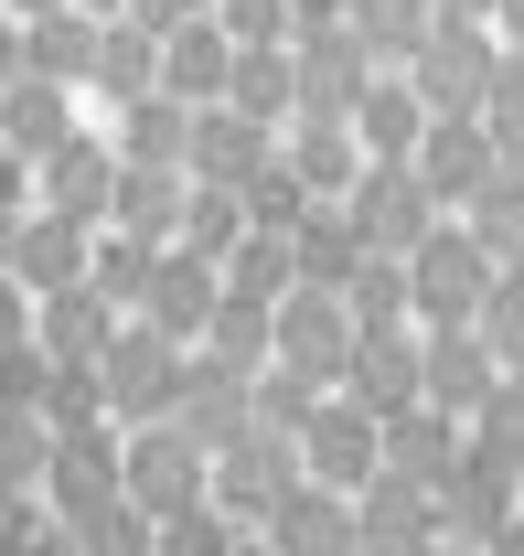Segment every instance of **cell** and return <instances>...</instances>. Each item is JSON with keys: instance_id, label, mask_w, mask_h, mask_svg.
Segmentation results:
<instances>
[{"instance_id": "11a10c76", "label": "cell", "mask_w": 524, "mask_h": 556, "mask_svg": "<svg viewBox=\"0 0 524 556\" xmlns=\"http://www.w3.org/2000/svg\"><path fill=\"white\" fill-rule=\"evenodd\" d=\"M332 22H353V0H289V43L300 33H332Z\"/></svg>"}, {"instance_id": "b9f144b4", "label": "cell", "mask_w": 524, "mask_h": 556, "mask_svg": "<svg viewBox=\"0 0 524 556\" xmlns=\"http://www.w3.org/2000/svg\"><path fill=\"white\" fill-rule=\"evenodd\" d=\"M482 139H492V161L524 172V54L492 65V97H482Z\"/></svg>"}, {"instance_id": "db71d44e", "label": "cell", "mask_w": 524, "mask_h": 556, "mask_svg": "<svg viewBox=\"0 0 524 556\" xmlns=\"http://www.w3.org/2000/svg\"><path fill=\"white\" fill-rule=\"evenodd\" d=\"M0 214H33V161L22 150H0Z\"/></svg>"}, {"instance_id": "03108f58", "label": "cell", "mask_w": 524, "mask_h": 556, "mask_svg": "<svg viewBox=\"0 0 524 556\" xmlns=\"http://www.w3.org/2000/svg\"><path fill=\"white\" fill-rule=\"evenodd\" d=\"M247 556H258V546H247Z\"/></svg>"}, {"instance_id": "ac0fdd59", "label": "cell", "mask_w": 524, "mask_h": 556, "mask_svg": "<svg viewBox=\"0 0 524 556\" xmlns=\"http://www.w3.org/2000/svg\"><path fill=\"white\" fill-rule=\"evenodd\" d=\"M439 546V503L428 492H407V482H375L353 492V556H428Z\"/></svg>"}, {"instance_id": "91938a15", "label": "cell", "mask_w": 524, "mask_h": 556, "mask_svg": "<svg viewBox=\"0 0 524 556\" xmlns=\"http://www.w3.org/2000/svg\"><path fill=\"white\" fill-rule=\"evenodd\" d=\"M22 556H86V546H75L65 525H43V535H33V546H22Z\"/></svg>"}, {"instance_id": "6da1fadb", "label": "cell", "mask_w": 524, "mask_h": 556, "mask_svg": "<svg viewBox=\"0 0 524 556\" xmlns=\"http://www.w3.org/2000/svg\"><path fill=\"white\" fill-rule=\"evenodd\" d=\"M492 278H503V268H492L460 225H428L417 257H407V311H417V332H471L482 300H492Z\"/></svg>"}, {"instance_id": "3957f363", "label": "cell", "mask_w": 524, "mask_h": 556, "mask_svg": "<svg viewBox=\"0 0 524 556\" xmlns=\"http://www.w3.org/2000/svg\"><path fill=\"white\" fill-rule=\"evenodd\" d=\"M492 65H503V43H492V22H428V43H417V108L428 118H482V97H492Z\"/></svg>"}, {"instance_id": "816d5d0a", "label": "cell", "mask_w": 524, "mask_h": 556, "mask_svg": "<svg viewBox=\"0 0 524 556\" xmlns=\"http://www.w3.org/2000/svg\"><path fill=\"white\" fill-rule=\"evenodd\" d=\"M43 525H54V514H43V492H0V556H22Z\"/></svg>"}, {"instance_id": "9f6ffc18", "label": "cell", "mask_w": 524, "mask_h": 556, "mask_svg": "<svg viewBox=\"0 0 524 556\" xmlns=\"http://www.w3.org/2000/svg\"><path fill=\"white\" fill-rule=\"evenodd\" d=\"M492 43H503V54H524V0H492Z\"/></svg>"}, {"instance_id": "ee69618b", "label": "cell", "mask_w": 524, "mask_h": 556, "mask_svg": "<svg viewBox=\"0 0 524 556\" xmlns=\"http://www.w3.org/2000/svg\"><path fill=\"white\" fill-rule=\"evenodd\" d=\"M54 471V428L43 417H0V492H43Z\"/></svg>"}, {"instance_id": "7bdbcfd3", "label": "cell", "mask_w": 524, "mask_h": 556, "mask_svg": "<svg viewBox=\"0 0 524 556\" xmlns=\"http://www.w3.org/2000/svg\"><path fill=\"white\" fill-rule=\"evenodd\" d=\"M236 204H247V236H278V247H289V236H300V214H311V193H300V182H289V161H278V172H258Z\"/></svg>"}, {"instance_id": "277c9868", "label": "cell", "mask_w": 524, "mask_h": 556, "mask_svg": "<svg viewBox=\"0 0 524 556\" xmlns=\"http://www.w3.org/2000/svg\"><path fill=\"white\" fill-rule=\"evenodd\" d=\"M300 482H311V471H300V439H278V428H247V439L214 460V514H225L236 535H258V525H267V514H278Z\"/></svg>"}, {"instance_id": "603a6c76", "label": "cell", "mask_w": 524, "mask_h": 556, "mask_svg": "<svg viewBox=\"0 0 524 556\" xmlns=\"http://www.w3.org/2000/svg\"><path fill=\"white\" fill-rule=\"evenodd\" d=\"M278 161H289V182H300L311 204H342V193L364 182V150H353V129H342V118H289Z\"/></svg>"}, {"instance_id": "30bf717a", "label": "cell", "mask_w": 524, "mask_h": 556, "mask_svg": "<svg viewBox=\"0 0 524 556\" xmlns=\"http://www.w3.org/2000/svg\"><path fill=\"white\" fill-rule=\"evenodd\" d=\"M492 386H503V364H492V343L482 332H417V407H439V417H471L492 407Z\"/></svg>"}, {"instance_id": "83f0119b", "label": "cell", "mask_w": 524, "mask_h": 556, "mask_svg": "<svg viewBox=\"0 0 524 556\" xmlns=\"http://www.w3.org/2000/svg\"><path fill=\"white\" fill-rule=\"evenodd\" d=\"M225 65H236V43L214 33V11L183 22L172 43H161V97H183V108H225Z\"/></svg>"}, {"instance_id": "7c38bea8", "label": "cell", "mask_w": 524, "mask_h": 556, "mask_svg": "<svg viewBox=\"0 0 524 556\" xmlns=\"http://www.w3.org/2000/svg\"><path fill=\"white\" fill-rule=\"evenodd\" d=\"M258 172H278V129L236 118V108H194V161H183V182H203V193H247Z\"/></svg>"}, {"instance_id": "9c48e42d", "label": "cell", "mask_w": 524, "mask_h": 556, "mask_svg": "<svg viewBox=\"0 0 524 556\" xmlns=\"http://www.w3.org/2000/svg\"><path fill=\"white\" fill-rule=\"evenodd\" d=\"M300 471H311L322 492H342V503H353V492L386 471V428H375L364 407H342V396H322V417L300 428Z\"/></svg>"}, {"instance_id": "5b68a950", "label": "cell", "mask_w": 524, "mask_h": 556, "mask_svg": "<svg viewBox=\"0 0 524 556\" xmlns=\"http://www.w3.org/2000/svg\"><path fill=\"white\" fill-rule=\"evenodd\" d=\"M183 364H194L183 343H161L150 321H129V332L108 343V364H97L108 417H118V428H161V417H172V396H183Z\"/></svg>"}, {"instance_id": "f5cc1de1", "label": "cell", "mask_w": 524, "mask_h": 556, "mask_svg": "<svg viewBox=\"0 0 524 556\" xmlns=\"http://www.w3.org/2000/svg\"><path fill=\"white\" fill-rule=\"evenodd\" d=\"M33 343V300H22V278H0V353Z\"/></svg>"}, {"instance_id": "681fc988", "label": "cell", "mask_w": 524, "mask_h": 556, "mask_svg": "<svg viewBox=\"0 0 524 556\" xmlns=\"http://www.w3.org/2000/svg\"><path fill=\"white\" fill-rule=\"evenodd\" d=\"M161 556H247V535L203 503V514H183V525H161Z\"/></svg>"}, {"instance_id": "ba28073f", "label": "cell", "mask_w": 524, "mask_h": 556, "mask_svg": "<svg viewBox=\"0 0 524 556\" xmlns=\"http://www.w3.org/2000/svg\"><path fill=\"white\" fill-rule=\"evenodd\" d=\"M342 214H353L364 257H417V236H428V225H450V214L428 204V182H417V172H375V161H364V182L342 193Z\"/></svg>"}, {"instance_id": "f907efd6", "label": "cell", "mask_w": 524, "mask_h": 556, "mask_svg": "<svg viewBox=\"0 0 524 556\" xmlns=\"http://www.w3.org/2000/svg\"><path fill=\"white\" fill-rule=\"evenodd\" d=\"M203 11H214V0H129L118 22H129V33H150V43H172L183 22H203Z\"/></svg>"}, {"instance_id": "d590c367", "label": "cell", "mask_w": 524, "mask_h": 556, "mask_svg": "<svg viewBox=\"0 0 524 556\" xmlns=\"http://www.w3.org/2000/svg\"><path fill=\"white\" fill-rule=\"evenodd\" d=\"M150 268H161V247H139V236H118V225L86 247V289H97L118 321H139V300H150Z\"/></svg>"}, {"instance_id": "f6af8a7d", "label": "cell", "mask_w": 524, "mask_h": 556, "mask_svg": "<svg viewBox=\"0 0 524 556\" xmlns=\"http://www.w3.org/2000/svg\"><path fill=\"white\" fill-rule=\"evenodd\" d=\"M471 332L492 343V364H503V375H524V268L492 278V300H482V321H471Z\"/></svg>"}, {"instance_id": "680465c9", "label": "cell", "mask_w": 524, "mask_h": 556, "mask_svg": "<svg viewBox=\"0 0 524 556\" xmlns=\"http://www.w3.org/2000/svg\"><path fill=\"white\" fill-rule=\"evenodd\" d=\"M428 22H492V0H428Z\"/></svg>"}, {"instance_id": "60d3db41", "label": "cell", "mask_w": 524, "mask_h": 556, "mask_svg": "<svg viewBox=\"0 0 524 556\" xmlns=\"http://www.w3.org/2000/svg\"><path fill=\"white\" fill-rule=\"evenodd\" d=\"M65 535H75L86 556H161V525L139 514L129 492H118V503H97V514H86V525H65Z\"/></svg>"}, {"instance_id": "8d00e7d4", "label": "cell", "mask_w": 524, "mask_h": 556, "mask_svg": "<svg viewBox=\"0 0 524 556\" xmlns=\"http://www.w3.org/2000/svg\"><path fill=\"white\" fill-rule=\"evenodd\" d=\"M342 311H353V332H417V311H407V257H364L353 289H342Z\"/></svg>"}, {"instance_id": "d4e9b609", "label": "cell", "mask_w": 524, "mask_h": 556, "mask_svg": "<svg viewBox=\"0 0 524 556\" xmlns=\"http://www.w3.org/2000/svg\"><path fill=\"white\" fill-rule=\"evenodd\" d=\"M118 172H183L194 161V108L183 97H139V108H118Z\"/></svg>"}, {"instance_id": "be15d7a7", "label": "cell", "mask_w": 524, "mask_h": 556, "mask_svg": "<svg viewBox=\"0 0 524 556\" xmlns=\"http://www.w3.org/2000/svg\"><path fill=\"white\" fill-rule=\"evenodd\" d=\"M75 11H86V22H118V11H129V0H75Z\"/></svg>"}, {"instance_id": "e7e4bbea", "label": "cell", "mask_w": 524, "mask_h": 556, "mask_svg": "<svg viewBox=\"0 0 524 556\" xmlns=\"http://www.w3.org/2000/svg\"><path fill=\"white\" fill-rule=\"evenodd\" d=\"M428 556H471V546H428Z\"/></svg>"}, {"instance_id": "6f0895ef", "label": "cell", "mask_w": 524, "mask_h": 556, "mask_svg": "<svg viewBox=\"0 0 524 556\" xmlns=\"http://www.w3.org/2000/svg\"><path fill=\"white\" fill-rule=\"evenodd\" d=\"M0 86H22V22H0Z\"/></svg>"}, {"instance_id": "5bb4252c", "label": "cell", "mask_w": 524, "mask_h": 556, "mask_svg": "<svg viewBox=\"0 0 524 556\" xmlns=\"http://www.w3.org/2000/svg\"><path fill=\"white\" fill-rule=\"evenodd\" d=\"M267 321H278V364H300V375L342 386V364H353V311H342L332 289H289Z\"/></svg>"}, {"instance_id": "7a4b0ae2", "label": "cell", "mask_w": 524, "mask_h": 556, "mask_svg": "<svg viewBox=\"0 0 524 556\" xmlns=\"http://www.w3.org/2000/svg\"><path fill=\"white\" fill-rule=\"evenodd\" d=\"M118 492H129L150 525H183V514H203L214 503V460H203L194 439L161 417V428H129V460H118Z\"/></svg>"}, {"instance_id": "6125c7cd", "label": "cell", "mask_w": 524, "mask_h": 556, "mask_svg": "<svg viewBox=\"0 0 524 556\" xmlns=\"http://www.w3.org/2000/svg\"><path fill=\"white\" fill-rule=\"evenodd\" d=\"M43 11H65V0H11V22H43Z\"/></svg>"}, {"instance_id": "7402d4cb", "label": "cell", "mask_w": 524, "mask_h": 556, "mask_svg": "<svg viewBox=\"0 0 524 556\" xmlns=\"http://www.w3.org/2000/svg\"><path fill=\"white\" fill-rule=\"evenodd\" d=\"M258 556H353V503L322 492V482H300V492L258 525Z\"/></svg>"}, {"instance_id": "ffe728a7", "label": "cell", "mask_w": 524, "mask_h": 556, "mask_svg": "<svg viewBox=\"0 0 524 556\" xmlns=\"http://www.w3.org/2000/svg\"><path fill=\"white\" fill-rule=\"evenodd\" d=\"M214 300H225V278L203 268V257H183V247H161V268H150V300H139V321L161 332V343H203V321H214Z\"/></svg>"}, {"instance_id": "e0dca14e", "label": "cell", "mask_w": 524, "mask_h": 556, "mask_svg": "<svg viewBox=\"0 0 524 556\" xmlns=\"http://www.w3.org/2000/svg\"><path fill=\"white\" fill-rule=\"evenodd\" d=\"M417 182H428V204L439 214H460L503 161H492V139H482V118H428V139H417V161H407Z\"/></svg>"}, {"instance_id": "f1b7e54d", "label": "cell", "mask_w": 524, "mask_h": 556, "mask_svg": "<svg viewBox=\"0 0 524 556\" xmlns=\"http://www.w3.org/2000/svg\"><path fill=\"white\" fill-rule=\"evenodd\" d=\"M289 268H300V289H353V268H364V236H353V214L342 204H311L300 214V236H289Z\"/></svg>"}, {"instance_id": "f546056e", "label": "cell", "mask_w": 524, "mask_h": 556, "mask_svg": "<svg viewBox=\"0 0 524 556\" xmlns=\"http://www.w3.org/2000/svg\"><path fill=\"white\" fill-rule=\"evenodd\" d=\"M225 108H236V118H258V129H289V118H300L289 43H258V54H236V65H225Z\"/></svg>"}, {"instance_id": "d6a6232c", "label": "cell", "mask_w": 524, "mask_h": 556, "mask_svg": "<svg viewBox=\"0 0 524 556\" xmlns=\"http://www.w3.org/2000/svg\"><path fill=\"white\" fill-rule=\"evenodd\" d=\"M194 353L258 386L267 364H278V321H267V311H247V300H214V321H203V343H194Z\"/></svg>"}, {"instance_id": "d6986e66", "label": "cell", "mask_w": 524, "mask_h": 556, "mask_svg": "<svg viewBox=\"0 0 524 556\" xmlns=\"http://www.w3.org/2000/svg\"><path fill=\"white\" fill-rule=\"evenodd\" d=\"M118 332H129V321H118L97 289H65V300H43V311H33V343H43V364H54V375H97Z\"/></svg>"}, {"instance_id": "9a60e30c", "label": "cell", "mask_w": 524, "mask_h": 556, "mask_svg": "<svg viewBox=\"0 0 524 556\" xmlns=\"http://www.w3.org/2000/svg\"><path fill=\"white\" fill-rule=\"evenodd\" d=\"M342 407H364L375 428L386 417L417 407V332H353V364H342V386H332Z\"/></svg>"}, {"instance_id": "44dd1931", "label": "cell", "mask_w": 524, "mask_h": 556, "mask_svg": "<svg viewBox=\"0 0 524 556\" xmlns=\"http://www.w3.org/2000/svg\"><path fill=\"white\" fill-rule=\"evenodd\" d=\"M86 225H65V214H22V247H11V278H22V300L43 311V300H65V289H86Z\"/></svg>"}, {"instance_id": "bcb514c9", "label": "cell", "mask_w": 524, "mask_h": 556, "mask_svg": "<svg viewBox=\"0 0 524 556\" xmlns=\"http://www.w3.org/2000/svg\"><path fill=\"white\" fill-rule=\"evenodd\" d=\"M214 33H225L236 54H258V43H289V0H214Z\"/></svg>"}, {"instance_id": "ab89813d", "label": "cell", "mask_w": 524, "mask_h": 556, "mask_svg": "<svg viewBox=\"0 0 524 556\" xmlns=\"http://www.w3.org/2000/svg\"><path fill=\"white\" fill-rule=\"evenodd\" d=\"M247 396H258V428H278V439H300V428H311V417H322V375H300V364H267L258 386H247Z\"/></svg>"}, {"instance_id": "1f68e13d", "label": "cell", "mask_w": 524, "mask_h": 556, "mask_svg": "<svg viewBox=\"0 0 524 556\" xmlns=\"http://www.w3.org/2000/svg\"><path fill=\"white\" fill-rule=\"evenodd\" d=\"M183 172H118V204H108V225L118 236H139V247H172L183 236Z\"/></svg>"}, {"instance_id": "8992f818", "label": "cell", "mask_w": 524, "mask_h": 556, "mask_svg": "<svg viewBox=\"0 0 524 556\" xmlns=\"http://www.w3.org/2000/svg\"><path fill=\"white\" fill-rule=\"evenodd\" d=\"M514 492H524V471L503 460V450L471 439V450H460V482L439 492V546H471V556H482L503 525H514Z\"/></svg>"}, {"instance_id": "74e56055", "label": "cell", "mask_w": 524, "mask_h": 556, "mask_svg": "<svg viewBox=\"0 0 524 556\" xmlns=\"http://www.w3.org/2000/svg\"><path fill=\"white\" fill-rule=\"evenodd\" d=\"M172 247H183V257H203V268H225V257L247 247V204L194 182V193H183V236H172Z\"/></svg>"}, {"instance_id": "f35d334b", "label": "cell", "mask_w": 524, "mask_h": 556, "mask_svg": "<svg viewBox=\"0 0 524 556\" xmlns=\"http://www.w3.org/2000/svg\"><path fill=\"white\" fill-rule=\"evenodd\" d=\"M214 278H225V300H247V311H278V300L300 289V268H289V247H278V236H247Z\"/></svg>"}, {"instance_id": "836d02e7", "label": "cell", "mask_w": 524, "mask_h": 556, "mask_svg": "<svg viewBox=\"0 0 524 556\" xmlns=\"http://www.w3.org/2000/svg\"><path fill=\"white\" fill-rule=\"evenodd\" d=\"M353 43L375 75H407L417 43H428V0H353Z\"/></svg>"}, {"instance_id": "8fae6325", "label": "cell", "mask_w": 524, "mask_h": 556, "mask_svg": "<svg viewBox=\"0 0 524 556\" xmlns=\"http://www.w3.org/2000/svg\"><path fill=\"white\" fill-rule=\"evenodd\" d=\"M289 75H300V118H342V129H353V108H364V86H375L364 43H353V22L300 33V43H289Z\"/></svg>"}, {"instance_id": "c3c4849f", "label": "cell", "mask_w": 524, "mask_h": 556, "mask_svg": "<svg viewBox=\"0 0 524 556\" xmlns=\"http://www.w3.org/2000/svg\"><path fill=\"white\" fill-rule=\"evenodd\" d=\"M471 439H482V450H503V460L524 471V375H503V386H492V407L471 417Z\"/></svg>"}, {"instance_id": "94428289", "label": "cell", "mask_w": 524, "mask_h": 556, "mask_svg": "<svg viewBox=\"0 0 524 556\" xmlns=\"http://www.w3.org/2000/svg\"><path fill=\"white\" fill-rule=\"evenodd\" d=\"M482 556H524V514H514V525H503V535H492Z\"/></svg>"}, {"instance_id": "52a82bcc", "label": "cell", "mask_w": 524, "mask_h": 556, "mask_svg": "<svg viewBox=\"0 0 524 556\" xmlns=\"http://www.w3.org/2000/svg\"><path fill=\"white\" fill-rule=\"evenodd\" d=\"M108 204H118V150L75 129L54 161H33V214H65L86 236H108Z\"/></svg>"}, {"instance_id": "2e32d148", "label": "cell", "mask_w": 524, "mask_h": 556, "mask_svg": "<svg viewBox=\"0 0 524 556\" xmlns=\"http://www.w3.org/2000/svg\"><path fill=\"white\" fill-rule=\"evenodd\" d=\"M460 450H471V428L460 417H439V407H407V417H386V482H407V492H439L460 482Z\"/></svg>"}, {"instance_id": "4fadbf2b", "label": "cell", "mask_w": 524, "mask_h": 556, "mask_svg": "<svg viewBox=\"0 0 524 556\" xmlns=\"http://www.w3.org/2000/svg\"><path fill=\"white\" fill-rule=\"evenodd\" d=\"M172 428L194 439L203 460H225V450L258 428V396H247V375H225V364H203V353H194V364H183V396H172Z\"/></svg>"}, {"instance_id": "4dcf8cb0", "label": "cell", "mask_w": 524, "mask_h": 556, "mask_svg": "<svg viewBox=\"0 0 524 556\" xmlns=\"http://www.w3.org/2000/svg\"><path fill=\"white\" fill-rule=\"evenodd\" d=\"M450 225L482 247V257H492V268H524V172H492V182H482Z\"/></svg>"}, {"instance_id": "e575fe53", "label": "cell", "mask_w": 524, "mask_h": 556, "mask_svg": "<svg viewBox=\"0 0 524 556\" xmlns=\"http://www.w3.org/2000/svg\"><path fill=\"white\" fill-rule=\"evenodd\" d=\"M108 108H139V97H161V43L150 33H129V22H108L97 33V75H86Z\"/></svg>"}, {"instance_id": "484cf974", "label": "cell", "mask_w": 524, "mask_h": 556, "mask_svg": "<svg viewBox=\"0 0 524 556\" xmlns=\"http://www.w3.org/2000/svg\"><path fill=\"white\" fill-rule=\"evenodd\" d=\"M97 33H108V22H86V11H43V22H22V75H43V86H86V75H97Z\"/></svg>"}, {"instance_id": "4316f807", "label": "cell", "mask_w": 524, "mask_h": 556, "mask_svg": "<svg viewBox=\"0 0 524 556\" xmlns=\"http://www.w3.org/2000/svg\"><path fill=\"white\" fill-rule=\"evenodd\" d=\"M65 139H75V97H65V86H43V75L0 86V150H22V161H54Z\"/></svg>"}, {"instance_id": "7dc6e473", "label": "cell", "mask_w": 524, "mask_h": 556, "mask_svg": "<svg viewBox=\"0 0 524 556\" xmlns=\"http://www.w3.org/2000/svg\"><path fill=\"white\" fill-rule=\"evenodd\" d=\"M43 386H54L43 343H11V353H0V417H43Z\"/></svg>"}, {"instance_id": "cb8c5ba5", "label": "cell", "mask_w": 524, "mask_h": 556, "mask_svg": "<svg viewBox=\"0 0 524 556\" xmlns=\"http://www.w3.org/2000/svg\"><path fill=\"white\" fill-rule=\"evenodd\" d=\"M417 139H428L417 86H407V75H375V86H364V108H353V150H364L375 172H407V161H417Z\"/></svg>"}]
</instances>
